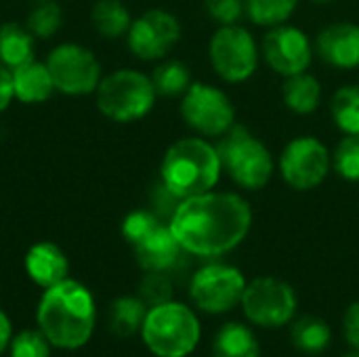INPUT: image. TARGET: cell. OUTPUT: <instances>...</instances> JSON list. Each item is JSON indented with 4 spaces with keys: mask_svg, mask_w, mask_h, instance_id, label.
Instances as JSON below:
<instances>
[{
    "mask_svg": "<svg viewBox=\"0 0 359 357\" xmlns=\"http://www.w3.org/2000/svg\"><path fill=\"white\" fill-rule=\"evenodd\" d=\"M240 305L255 326L280 328L294 320L299 299L288 282L273 276H261L246 284Z\"/></svg>",
    "mask_w": 359,
    "mask_h": 357,
    "instance_id": "cell-8",
    "label": "cell"
},
{
    "mask_svg": "<svg viewBox=\"0 0 359 357\" xmlns=\"http://www.w3.org/2000/svg\"><path fill=\"white\" fill-rule=\"evenodd\" d=\"M284 183L297 191L318 189L332 168V154L318 137H297L286 143L278 162Z\"/></svg>",
    "mask_w": 359,
    "mask_h": 357,
    "instance_id": "cell-9",
    "label": "cell"
},
{
    "mask_svg": "<svg viewBox=\"0 0 359 357\" xmlns=\"http://www.w3.org/2000/svg\"><path fill=\"white\" fill-rule=\"evenodd\" d=\"M246 278L238 267L210 263L200 267L189 282V299L196 309L219 316L242 303Z\"/></svg>",
    "mask_w": 359,
    "mask_h": 357,
    "instance_id": "cell-11",
    "label": "cell"
},
{
    "mask_svg": "<svg viewBox=\"0 0 359 357\" xmlns=\"http://www.w3.org/2000/svg\"><path fill=\"white\" fill-rule=\"evenodd\" d=\"M63 23L61 6L55 0H42L36 2L32 13L27 15L25 27L34 34V38H50L59 32Z\"/></svg>",
    "mask_w": 359,
    "mask_h": 357,
    "instance_id": "cell-28",
    "label": "cell"
},
{
    "mask_svg": "<svg viewBox=\"0 0 359 357\" xmlns=\"http://www.w3.org/2000/svg\"><path fill=\"white\" fill-rule=\"evenodd\" d=\"M261 53L267 65L284 78L307 72L313 59V50L307 34L301 27L288 23L269 27V32L263 36Z\"/></svg>",
    "mask_w": 359,
    "mask_h": 357,
    "instance_id": "cell-14",
    "label": "cell"
},
{
    "mask_svg": "<svg viewBox=\"0 0 359 357\" xmlns=\"http://www.w3.org/2000/svg\"><path fill=\"white\" fill-rule=\"evenodd\" d=\"M204 8L219 25H233L246 13L244 0H204Z\"/></svg>",
    "mask_w": 359,
    "mask_h": 357,
    "instance_id": "cell-32",
    "label": "cell"
},
{
    "mask_svg": "<svg viewBox=\"0 0 359 357\" xmlns=\"http://www.w3.org/2000/svg\"><path fill=\"white\" fill-rule=\"evenodd\" d=\"M156 97L158 93L151 78L137 69H116L109 76H103L95 90L99 112L118 124L145 118L154 109Z\"/></svg>",
    "mask_w": 359,
    "mask_h": 357,
    "instance_id": "cell-6",
    "label": "cell"
},
{
    "mask_svg": "<svg viewBox=\"0 0 359 357\" xmlns=\"http://www.w3.org/2000/svg\"><path fill=\"white\" fill-rule=\"evenodd\" d=\"M181 116L185 124L202 137H223L236 124V107L225 90L191 82L181 99Z\"/></svg>",
    "mask_w": 359,
    "mask_h": 357,
    "instance_id": "cell-10",
    "label": "cell"
},
{
    "mask_svg": "<svg viewBox=\"0 0 359 357\" xmlns=\"http://www.w3.org/2000/svg\"><path fill=\"white\" fill-rule=\"evenodd\" d=\"M318 55L330 67L355 69L359 67V25L351 21H339L324 27L316 40Z\"/></svg>",
    "mask_w": 359,
    "mask_h": 357,
    "instance_id": "cell-15",
    "label": "cell"
},
{
    "mask_svg": "<svg viewBox=\"0 0 359 357\" xmlns=\"http://www.w3.org/2000/svg\"><path fill=\"white\" fill-rule=\"evenodd\" d=\"M217 151L221 156L223 173L246 191L267 187L273 177L276 162L269 147L244 124H233L223 137H219Z\"/></svg>",
    "mask_w": 359,
    "mask_h": 357,
    "instance_id": "cell-5",
    "label": "cell"
},
{
    "mask_svg": "<svg viewBox=\"0 0 359 357\" xmlns=\"http://www.w3.org/2000/svg\"><path fill=\"white\" fill-rule=\"evenodd\" d=\"M11 341H13V326H11L8 316L0 309V353L8 349Z\"/></svg>",
    "mask_w": 359,
    "mask_h": 357,
    "instance_id": "cell-35",
    "label": "cell"
},
{
    "mask_svg": "<svg viewBox=\"0 0 359 357\" xmlns=\"http://www.w3.org/2000/svg\"><path fill=\"white\" fill-rule=\"evenodd\" d=\"M343 332L351 349L359 351V301L351 303L343 316Z\"/></svg>",
    "mask_w": 359,
    "mask_h": 357,
    "instance_id": "cell-33",
    "label": "cell"
},
{
    "mask_svg": "<svg viewBox=\"0 0 359 357\" xmlns=\"http://www.w3.org/2000/svg\"><path fill=\"white\" fill-rule=\"evenodd\" d=\"M151 82L158 95L162 97H183L185 90L191 86V72L183 61H164L154 67L151 72Z\"/></svg>",
    "mask_w": 359,
    "mask_h": 357,
    "instance_id": "cell-26",
    "label": "cell"
},
{
    "mask_svg": "<svg viewBox=\"0 0 359 357\" xmlns=\"http://www.w3.org/2000/svg\"><path fill=\"white\" fill-rule=\"evenodd\" d=\"M208 59L221 80L231 84L246 82L259 67V44L240 23L219 25L208 44Z\"/></svg>",
    "mask_w": 359,
    "mask_h": 357,
    "instance_id": "cell-7",
    "label": "cell"
},
{
    "mask_svg": "<svg viewBox=\"0 0 359 357\" xmlns=\"http://www.w3.org/2000/svg\"><path fill=\"white\" fill-rule=\"evenodd\" d=\"M168 227L183 252L221 257L246 240L252 227V208L240 194L212 189L181 200Z\"/></svg>",
    "mask_w": 359,
    "mask_h": 357,
    "instance_id": "cell-1",
    "label": "cell"
},
{
    "mask_svg": "<svg viewBox=\"0 0 359 357\" xmlns=\"http://www.w3.org/2000/svg\"><path fill=\"white\" fill-rule=\"evenodd\" d=\"M25 274L34 284L46 290L67 280L69 261L57 244L38 242L25 255Z\"/></svg>",
    "mask_w": 359,
    "mask_h": 357,
    "instance_id": "cell-17",
    "label": "cell"
},
{
    "mask_svg": "<svg viewBox=\"0 0 359 357\" xmlns=\"http://www.w3.org/2000/svg\"><path fill=\"white\" fill-rule=\"evenodd\" d=\"M322 95H324V90H322L320 80L307 72L288 76L282 84L284 105L299 116L313 114L322 103Z\"/></svg>",
    "mask_w": 359,
    "mask_h": 357,
    "instance_id": "cell-20",
    "label": "cell"
},
{
    "mask_svg": "<svg viewBox=\"0 0 359 357\" xmlns=\"http://www.w3.org/2000/svg\"><path fill=\"white\" fill-rule=\"evenodd\" d=\"M175 288L170 278L164 271H145V278L139 284V299L147 307H156L172 301Z\"/></svg>",
    "mask_w": 359,
    "mask_h": 357,
    "instance_id": "cell-30",
    "label": "cell"
},
{
    "mask_svg": "<svg viewBox=\"0 0 359 357\" xmlns=\"http://www.w3.org/2000/svg\"><path fill=\"white\" fill-rule=\"evenodd\" d=\"M135 259L143 271H170L181 259V244L170 231L168 223L160 221L141 240L133 244Z\"/></svg>",
    "mask_w": 359,
    "mask_h": 357,
    "instance_id": "cell-16",
    "label": "cell"
},
{
    "mask_svg": "<svg viewBox=\"0 0 359 357\" xmlns=\"http://www.w3.org/2000/svg\"><path fill=\"white\" fill-rule=\"evenodd\" d=\"M36 322L53 347L80 349L90 341L97 324L95 297L84 284L67 278L44 290L36 309Z\"/></svg>",
    "mask_w": 359,
    "mask_h": 357,
    "instance_id": "cell-2",
    "label": "cell"
},
{
    "mask_svg": "<svg viewBox=\"0 0 359 357\" xmlns=\"http://www.w3.org/2000/svg\"><path fill=\"white\" fill-rule=\"evenodd\" d=\"M11 76L15 99L21 103H44L55 93V84L46 63H40L36 59L11 69Z\"/></svg>",
    "mask_w": 359,
    "mask_h": 357,
    "instance_id": "cell-18",
    "label": "cell"
},
{
    "mask_svg": "<svg viewBox=\"0 0 359 357\" xmlns=\"http://www.w3.org/2000/svg\"><path fill=\"white\" fill-rule=\"evenodd\" d=\"M50 343L42 335V330H21L19 335L13 337L8 351L11 357H50Z\"/></svg>",
    "mask_w": 359,
    "mask_h": 357,
    "instance_id": "cell-31",
    "label": "cell"
},
{
    "mask_svg": "<svg viewBox=\"0 0 359 357\" xmlns=\"http://www.w3.org/2000/svg\"><path fill=\"white\" fill-rule=\"evenodd\" d=\"M32 2H42V0H32Z\"/></svg>",
    "mask_w": 359,
    "mask_h": 357,
    "instance_id": "cell-38",
    "label": "cell"
},
{
    "mask_svg": "<svg viewBox=\"0 0 359 357\" xmlns=\"http://www.w3.org/2000/svg\"><path fill=\"white\" fill-rule=\"evenodd\" d=\"M330 114L341 133L359 135V84H347L332 95Z\"/></svg>",
    "mask_w": 359,
    "mask_h": 357,
    "instance_id": "cell-25",
    "label": "cell"
},
{
    "mask_svg": "<svg viewBox=\"0 0 359 357\" xmlns=\"http://www.w3.org/2000/svg\"><path fill=\"white\" fill-rule=\"evenodd\" d=\"M147 305L137 297H118L111 307H109V328L114 335L128 339L137 332H141L145 316H147Z\"/></svg>",
    "mask_w": 359,
    "mask_h": 357,
    "instance_id": "cell-22",
    "label": "cell"
},
{
    "mask_svg": "<svg viewBox=\"0 0 359 357\" xmlns=\"http://www.w3.org/2000/svg\"><path fill=\"white\" fill-rule=\"evenodd\" d=\"M34 59V34L19 23L0 25V63L15 69Z\"/></svg>",
    "mask_w": 359,
    "mask_h": 357,
    "instance_id": "cell-21",
    "label": "cell"
},
{
    "mask_svg": "<svg viewBox=\"0 0 359 357\" xmlns=\"http://www.w3.org/2000/svg\"><path fill=\"white\" fill-rule=\"evenodd\" d=\"M90 21H93V27L103 38L126 36L133 23L130 13L122 0H97L90 11Z\"/></svg>",
    "mask_w": 359,
    "mask_h": 357,
    "instance_id": "cell-24",
    "label": "cell"
},
{
    "mask_svg": "<svg viewBox=\"0 0 359 357\" xmlns=\"http://www.w3.org/2000/svg\"><path fill=\"white\" fill-rule=\"evenodd\" d=\"M343 357H359V351L358 349H353V351H349V353H345Z\"/></svg>",
    "mask_w": 359,
    "mask_h": 357,
    "instance_id": "cell-36",
    "label": "cell"
},
{
    "mask_svg": "<svg viewBox=\"0 0 359 357\" xmlns=\"http://www.w3.org/2000/svg\"><path fill=\"white\" fill-rule=\"evenodd\" d=\"M313 2H318V4H328V2H332V0H313Z\"/></svg>",
    "mask_w": 359,
    "mask_h": 357,
    "instance_id": "cell-37",
    "label": "cell"
},
{
    "mask_svg": "<svg viewBox=\"0 0 359 357\" xmlns=\"http://www.w3.org/2000/svg\"><path fill=\"white\" fill-rule=\"evenodd\" d=\"M13 99H15V93H13L11 69L0 63V112H4L13 103Z\"/></svg>",
    "mask_w": 359,
    "mask_h": 357,
    "instance_id": "cell-34",
    "label": "cell"
},
{
    "mask_svg": "<svg viewBox=\"0 0 359 357\" xmlns=\"http://www.w3.org/2000/svg\"><path fill=\"white\" fill-rule=\"evenodd\" d=\"M297 6L299 0H244L248 19L259 27H276L286 23Z\"/></svg>",
    "mask_w": 359,
    "mask_h": 357,
    "instance_id": "cell-27",
    "label": "cell"
},
{
    "mask_svg": "<svg viewBox=\"0 0 359 357\" xmlns=\"http://www.w3.org/2000/svg\"><path fill=\"white\" fill-rule=\"evenodd\" d=\"M212 357H261V343L246 324L227 322L212 339Z\"/></svg>",
    "mask_w": 359,
    "mask_h": 357,
    "instance_id": "cell-19",
    "label": "cell"
},
{
    "mask_svg": "<svg viewBox=\"0 0 359 357\" xmlns=\"http://www.w3.org/2000/svg\"><path fill=\"white\" fill-rule=\"evenodd\" d=\"M141 339L156 357H187L202 339V324L189 305L172 299L147 309Z\"/></svg>",
    "mask_w": 359,
    "mask_h": 357,
    "instance_id": "cell-4",
    "label": "cell"
},
{
    "mask_svg": "<svg viewBox=\"0 0 359 357\" xmlns=\"http://www.w3.org/2000/svg\"><path fill=\"white\" fill-rule=\"evenodd\" d=\"M290 339L299 351L318 356L328 349V345L332 341V330L324 320H320L316 316H303L292 322Z\"/></svg>",
    "mask_w": 359,
    "mask_h": 357,
    "instance_id": "cell-23",
    "label": "cell"
},
{
    "mask_svg": "<svg viewBox=\"0 0 359 357\" xmlns=\"http://www.w3.org/2000/svg\"><path fill=\"white\" fill-rule=\"evenodd\" d=\"M179 40H181V23L172 13L164 8L145 11L143 15L133 19L126 34L130 53L143 61L164 59Z\"/></svg>",
    "mask_w": 359,
    "mask_h": 357,
    "instance_id": "cell-13",
    "label": "cell"
},
{
    "mask_svg": "<svg viewBox=\"0 0 359 357\" xmlns=\"http://www.w3.org/2000/svg\"><path fill=\"white\" fill-rule=\"evenodd\" d=\"M332 168L341 179L359 183V135H345L339 141L332 154Z\"/></svg>",
    "mask_w": 359,
    "mask_h": 357,
    "instance_id": "cell-29",
    "label": "cell"
},
{
    "mask_svg": "<svg viewBox=\"0 0 359 357\" xmlns=\"http://www.w3.org/2000/svg\"><path fill=\"white\" fill-rule=\"evenodd\" d=\"M46 67L57 93L80 97L97 90L101 82V63L95 53L82 44L65 42L48 53Z\"/></svg>",
    "mask_w": 359,
    "mask_h": 357,
    "instance_id": "cell-12",
    "label": "cell"
},
{
    "mask_svg": "<svg viewBox=\"0 0 359 357\" xmlns=\"http://www.w3.org/2000/svg\"><path fill=\"white\" fill-rule=\"evenodd\" d=\"M223 164L212 145L204 137H185L175 141L160 164L162 185L179 200L212 191L221 181Z\"/></svg>",
    "mask_w": 359,
    "mask_h": 357,
    "instance_id": "cell-3",
    "label": "cell"
}]
</instances>
